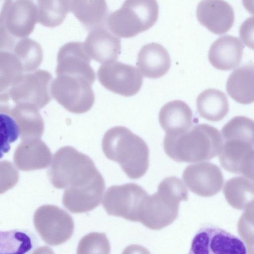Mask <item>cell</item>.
Listing matches in <instances>:
<instances>
[{
	"mask_svg": "<svg viewBox=\"0 0 254 254\" xmlns=\"http://www.w3.org/2000/svg\"><path fill=\"white\" fill-rule=\"evenodd\" d=\"M107 158L118 163L128 177L137 179L146 173L149 166V148L140 137L128 128L116 126L108 129L102 141Z\"/></svg>",
	"mask_w": 254,
	"mask_h": 254,
	"instance_id": "6da1fadb",
	"label": "cell"
},
{
	"mask_svg": "<svg viewBox=\"0 0 254 254\" xmlns=\"http://www.w3.org/2000/svg\"><path fill=\"white\" fill-rule=\"evenodd\" d=\"M188 199V190L182 181L174 176L167 177L158 185V191L148 195L139 222L150 229H162L176 219L180 201Z\"/></svg>",
	"mask_w": 254,
	"mask_h": 254,
	"instance_id": "7a4b0ae2",
	"label": "cell"
},
{
	"mask_svg": "<svg viewBox=\"0 0 254 254\" xmlns=\"http://www.w3.org/2000/svg\"><path fill=\"white\" fill-rule=\"evenodd\" d=\"M220 139V133L216 128L201 124L181 132L166 133L163 147L174 161L192 163L206 157Z\"/></svg>",
	"mask_w": 254,
	"mask_h": 254,
	"instance_id": "3957f363",
	"label": "cell"
},
{
	"mask_svg": "<svg viewBox=\"0 0 254 254\" xmlns=\"http://www.w3.org/2000/svg\"><path fill=\"white\" fill-rule=\"evenodd\" d=\"M98 172L89 157L65 146L55 153L47 174L53 186L62 189L84 185Z\"/></svg>",
	"mask_w": 254,
	"mask_h": 254,
	"instance_id": "277c9868",
	"label": "cell"
},
{
	"mask_svg": "<svg viewBox=\"0 0 254 254\" xmlns=\"http://www.w3.org/2000/svg\"><path fill=\"white\" fill-rule=\"evenodd\" d=\"M37 22L38 9L32 0H1L0 51H11L18 40L33 32Z\"/></svg>",
	"mask_w": 254,
	"mask_h": 254,
	"instance_id": "5b68a950",
	"label": "cell"
},
{
	"mask_svg": "<svg viewBox=\"0 0 254 254\" xmlns=\"http://www.w3.org/2000/svg\"><path fill=\"white\" fill-rule=\"evenodd\" d=\"M158 15L156 0H125L119 9L109 14L106 25L117 36L129 38L150 28Z\"/></svg>",
	"mask_w": 254,
	"mask_h": 254,
	"instance_id": "8992f818",
	"label": "cell"
},
{
	"mask_svg": "<svg viewBox=\"0 0 254 254\" xmlns=\"http://www.w3.org/2000/svg\"><path fill=\"white\" fill-rule=\"evenodd\" d=\"M52 75L48 71L38 69L24 73L5 92L0 93V105L11 102L12 105L27 104L40 109L51 100Z\"/></svg>",
	"mask_w": 254,
	"mask_h": 254,
	"instance_id": "52a82bcc",
	"label": "cell"
},
{
	"mask_svg": "<svg viewBox=\"0 0 254 254\" xmlns=\"http://www.w3.org/2000/svg\"><path fill=\"white\" fill-rule=\"evenodd\" d=\"M148 196L147 192L141 186L128 183L108 188L102 203L110 215L139 222Z\"/></svg>",
	"mask_w": 254,
	"mask_h": 254,
	"instance_id": "ba28073f",
	"label": "cell"
},
{
	"mask_svg": "<svg viewBox=\"0 0 254 254\" xmlns=\"http://www.w3.org/2000/svg\"><path fill=\"white\" fill-rule=\"evenodd\" d=\"M92 84L82 77L59 75L51 84V95L67 111L82 114L88 111L94 103Z\"/></svg>",
	"mask_w": 254,
	"mask_h": 254,
	"instance_id": "9c48e42d",
	"label": "cell"
},
{
	"mask_svg": "<svg viewBox=\"0 0 254 254\" xmlns=\"http://www.w3.org/2000/svg\"><path fill=\"white\" fill-rule=\"evenodd\" d=\"M33 223L42 239L51 246L64 243L74 231L72 218L55 205H44L39 207L34 213Z\"/></svg>",
	"mask_w": 254,
	"mask_h": 254,
	"instance_id": "30bf717a",
	"label": "cell"
},
{
	"mask_svg": "<svg viewBox=\"0 0 254 254\" xmlns=\"http://www.w3.org/2000/svg\"><path fill=\"white\" fill-rule=\"evenodd\" d=\"M190 254H246L243 241L226 230L214 226L201 228L194 237Z\"/></svg>",
	"mask_w": 254,
	"mask_h": 254,
	"instance_id": "8fae6325",
	"label": "cell"
},
{
	"mask_svg": "<svg viewBox=\"0 0 254 254\" xmlns=\"http://www.w3.org/2000/svg\"><path fill=\"white\" fill-rule=\"evenodd\" d=\"M97 75L105 88L124 97L135 95L143 83V77L136 67L116 61L102 64Z\"/></svg>",
	"mask_w": 254,
	"mask_h": 254,
	"instance_id": "7c38bea8",
	"label": "cell"
},
{
	"mask_svg": "<svg viewBox=\"0 0 254 254\" xmlns=\"http://www.w3.org/2000/svg\"><path fill=\"white\" fill-rule=\"evenodd\" d=\"M91 59L84 43L68 42L62 46L58 51L56 74L82 77L93 83L95 74L90 66Z\"/></svg>",
	"mask_w": 254,
	"mask_h": 254,
	"instance_id": "4fadbf2b",
	"label": "cell"
},
{
	"mask_svg": "<svg viewBox=\"0 0 254 254\" xmlns=\"http://www.w3.org/2000/svg\"><path fill=\"white\" fill-rule=\"evenodd\" d=\"M105 188L104 180L98 172L86 184L66 188L63 196V205L74 213L89 212L100 204Z\"/></svg>",
	"mask_w": 254,
	"mask_h": 254,
	"instance_id": "5bb4252c",
	"label": "cell"
},
{
	"mask_svg": "<svg viewBox=\"0 0 254 254\" xmlns=\"http://www.w3.org/2000/svg\"><path fill=\"white\" fill-rule=\"evenodd\" d=\"M196 17L211 32L221 35L232 27L235 14L231 5L224 0H202L197 6Z\"/></svg>",
	"mask_w": 254,
	"mask_h": 254,
	"instance_id": "9a60e30c",
	"label": "cell"
},
{
	"mask_svg": "<svg viewBox=\"0 0 254 254\" xmlns=\"http://www.w3.org/2000/svg\"><path fill=\"white\" fill-rule=\"evenodd\" d=\"M84 44L91 59L101 64L115 61L121 52L120 39L105 27L90 30Z\"/></svg>",
	"mask_w": 254,
	"mask_h": 254,
	"instance_id": "2e32d148",
	"label": "cell"
},
{
	"mask_svg": "<svg viewBox=\"0 0 254 254\" xmlns=\"http://www.w3.org/2000/svg\"><path fill=\"white\" fill-rule=\"evenodd\" d=\"M244 45L239 38L226 35L217 39L211 45L208 60L215 68L229 70L241 63Z\"/></svg>",
	"mask_w": 254,
	"mask_h": 254,
	"instance_id": "e0dca14e",
	"label": "cell"
},
{
	"mask_svg": "<svg viewBox=\"0 0 254 254\" xmlns=\"http://www.w3.org/2000/svg\"><path fill=\"white\" fill-rule=\"evenodd\" d=\"M13 161L20 170L30 171L45 169L52 161L50 150L40 138L23 140L16 148Z\"/></svg>",
	"mask_w": 254,
	"mask_h": 254,
	"instance_id": "ac0fdd59",
	"label": "cell"
},
{
	"mask_svg": "<svg viewBox=\"0 0 254 254\" xmlns=\"http://www.w3.org/2000/svg\"><path fill=\"white\" fill-rule=\"evenodd\" d=\"M171 64L169 52L158 43L143 46L137 55L136 65L142 75L150 78L164 76L169 70Z\"/></svg>",
	"mask_w": 254,
	"mask_h": 254,
	"instance_id": "d6986e66",
	"label": "cell"
},
{
	"mask_svg": "<svg viewBox=\"0 0 254 254\" xmlns=\"http://www.w3.org/2000/svg\"><path fill=\"white\" fill-rule=\"evenodd\" d=\"M37 107L17 104L0 109V113L11 116L16 122L22 140L40 138L44 130V121Z\"/></svg>",
	"mask_w": 254,
	"mask_h": 254,
	"instance_id": "ffe728a7",
	"label": "cell"
},
{
	"mask_svg": "<svg viewBox=\"0 0 254 254\" xmlns=\"http://www.w3.org/2000/svg\"><path fill=\"white\" fill-rule=\"evenodd\" d=\"M70 11L88 30L107 25L109 9L106 0H71Z\"/></svg>",
	"mask_w": 254,
	"mask_h": 254,
	"instance_id": "44dd1931",
	"label": "cell"
},
{
	"mask_svg": "<svg viewBox=\"0 0 254 254\" xmlns=\"http://www.w3.org/2000/svg\"><path fill=\"white\" fill-rule=\"evenodd\" d=\"M159 122L166 133L184 131L192 126V112L185 102L171 101L161 108Z\"/></svg>",
	"mask_w": 254,
	"mask_h": 254,
	"instance_id": "7402d4cb",
	"label": "cell"
},
{
	"mask_svg": "<svg viewBox=\"0 0 254 254\" xmlns=\"http://www.w3.org/2000/svg\"><path fill=\"white\" fill-rule=\"evenodd\" d=\"M226 87L229 95L237 102H254V64H246L234 70L227 79Z\"/></svg>",
	"mask_w": 254,
	"mask_h": 254,
	"instance_id": "603a6c76",
	"label": "cell"
},
{
	"mask_svg": "<svg viewBox=\"0 0 254 254\" xmlns=\"http://www.w3.org/2000/svg\"><path fill=\"white\" fill-rule=\"evenodd\" d=\"M196 107L200 117L209 121L218 122L227 115L229 104L227 96L223 92L209 88L197 96Z\"/></svg>",
	"mask_w": 254,
	"mask_h": 254,
	"instance_id": "cb8c5ba5",
	"label": "cell"
},
{
	"mask_svg": "<svg viewBox=\"0 0 254 254\" xmlns=\"http://www.w3.org/2000/svg\"><path fill=\"white\" fill-rule=\"evenodd\" d=\"M71 0H37L38 23L48 28L61 25L70 11Z\"/></svg>",
	"mask_w": 254,
	"mask_h": 254,
	"instance_id": "d4e9b609",
	"label": "cell"
},
{
	"mask_svg": "<svg viewBox=\"0 0 254 254\" xmlns=\"http://www.w3.org/2000/svg\"><path fill=\"white\" fill-rule=\"evenodd\" d=\"M10 52L19 60L24 72L26 73L35 71L43 61V51L41 45L28 37L18 40Z\"/></svg>",
	"mask_w": 254,
	"mask_h": 254,
	"instance_id": "484cf974",
	"label": "cell"
},
{
	"mask_svg": "<svg viewBox=\"0 0 254 254\" xmlns=\"http://www.w3.org/2000/svg\"><path fill=\"white\" fill-rule=\"evenodd\" d=\"M19 60L10 52H0V90L2 93L9 89L23 74Z\"/></svg>",
	"mask_w": 254,
	"mask_h": 254,
	"instance_id": "4316f807",
	"label": "cell"
},
{
	"mask_svg": "<svg viewBox=\"0 0 254 254\" xmlns=\"http://www.w3.org/2000/svg\"><path fill=\"white\" fill-rule=\"evenodd\" d=\"M221 131L224 138L242 139L254 143V121L248 117H234L224 126Z\"/></svg>",
	"mask_w": 254,
	"mask_h": 254,
	"instance_id": "83f0119b",
	"label": "cell"
},
{
	"mask_svg": "<svg viewBox=\"0 0 254 254\" xmlns=\"http://www.w3.org/2000/svg\"><path fill=\"white\" fill-rule=\"evenodd\" d=\"M33 241L26 232L14 230L1 232V250L8 253H26L33 246Z\"/></svg>",
	"mask_w": 254,
	"mask_h": 254,
	"instance_id": "f1b7e54d",
	"label": "cell"
},
{
	"mask_svg": "<svg viewBox=\"0 0 254 254\" xmlns=\"http://www.w3.org/2000/svg\"><path fill=\"white\" fill-rule=\"evenodd\" d=\"M110 251L109 241L103 233L92 232L84 236L79 241L77 254H106Z\"/></svg>",
	"mask_w": 254,
	"mask_h": 254,
	"instance_id": "f546056e",
	"label": "cell"
},
{
	"mask_svg": "<svg viewBox=\"0 0 254 254\" xmlns=\"http://www.w3.org/2000/svg\"><path fill=\"white\" fill-rule=\"evenodd\" d=\"M0 120V152L2 155L9 151L10 144L16 140L19 132L16 122L9 115L1 113Z\"/></svg>",
	"mask_w": 254,
	"mask_h": 254,
	"instance_id": "4dcf8cb0",
	"label": "cell"
},
{
	"mask_svg": "<svg viewBox=\"0 0 254 254\" xmlns=\"http://www.w3.org/2000/svg\"><path fill=\"white\" fill-rule=\"evenodd\" d=\"M0 194L13 188L17 183L19 174L10 162H0Z\"/></svg>",
	"mask_w": 254,
	"mask_h": 254,
	"instance_id": "1f68e13d",
	"label": "cell"
},
{
	"mask_svg": "<svg viewBox=\"0 0 254 254\" xmlns=\"http://www.w3.org/2000/svg\"><path fill=\"white\" fill-rule=\"evenodd\" d=\"M239 35L243 43L254 50V16L248 18L242 23Z\"/></svg>",
	"mask_w": 254,
	"mask_h": 254,
	"instance_id": "d6a6232c",
	"label": "cell"
},
{
	"mask_svg": "<svg viewBox=\"0 0 254 254\" xmlns=\"http://www.w3.org/2000/svg\"><path fill=\"white\" fill-rule=\"evenodd\" d=\"M242 3L249 13L254 15V0H242Z\"/></svg>",
	"mask_w": 254,
	"mask_h": 254,
	"instance_id": "836d02e7",
	"label": "cell"
}]
</instances>
